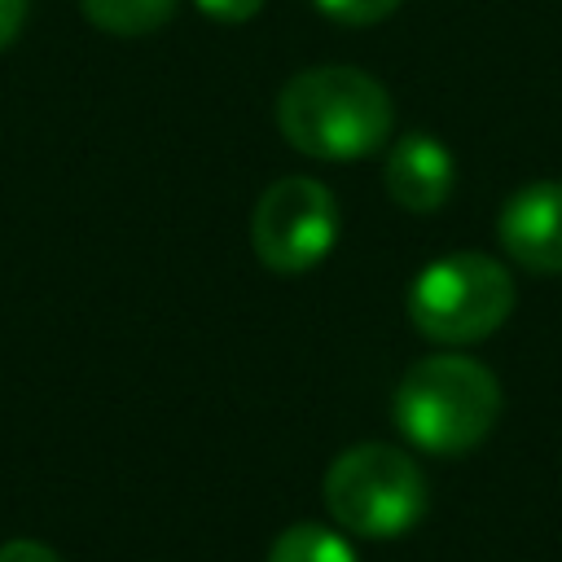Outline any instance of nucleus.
Listing matches in <instances>:
<instances>
[{"label":"nucleus","instance_id":"nucleus-3","mask_svg":"<svg viewBox=\"0 0 562 562\" xmlns=\"http://www.w3.org/2000/svg\"><path fill=\"white\" fill-rule=\"evenodd\" d=\"M514 277L483 250H452L430 259L408 285V321L443 347H465L505 325L514 312Z\"/></svg>","mask_w":562,"mask_h":562},{"label":"nucleus","instance_id":"nucleus-9","mask_svg":"<svg viewBox=\"0 0 562 562\" xmlns=\"http://www.w3.org/2000/svg\"><path fill=\"white\" fill-rule=\"evenodd\" d=\"M268 562H360V558L338 531L321 522H294L272 540Z\"/></svg>","mask_w":562,"mask_h":562},{"label":"nucleus","instance_id":"nucleus-5","mask_svg":"<svg viewBox=\"0 0 562 562\" xmlns=\"http://www.w3.org/2000/svg\"><path fill=\"white\" fill-rule=\"evenodd\" d=\"M338 202L312 176H281L250 215V246L272 272H307L338 246Z\"/></svg>","mask_w":562,"mask_h":562},{"label":"nucleus","instance_id":"nucleus-11","mask_svg":"<svg viewBox=\"0 0 562 562\" xmlns=\"http://www.w3.org/2000/svg\"><path fill=\"white\" fill-rule=\"evenodd\" d=\"M193 4L215 22H246L263 9V0H193Z\"/></svg>","mask_w":562,"mask_h":562},{"label":"nucleus","instance_id":"nucleus-7","mask_svg":"<svg viewBox=\"0 0 562 562\" xmlns=\"http://www.w3.org/2000/svg\"><path fill=\"white\" fill-rule=\"evenodd\" d=\"M382 184H386L395 206H404L413 215H430L452 198L457 162H452V154H448V145L439 136L408 132V136L391 140L386 167H382Z\"/></svg>","mask_w":562,"mask_h":562},{"label":"nucleus","instance_id":"nucleus-8","mask_svg":"<svg viewBox=\"0 0 562 562\" xmlns=\"http://www.w3.org/2000/svg\"><path fill=\"white\" fill-rule=\"evenodd\" d=\"M79 4L97 31L123 35V40L149 35L176 13V0H79Z\"/></svg>","mask_w":562,"mask_h":562},{"label":"nucleus","instance_id":"nucleus-4","mask_svg":"<svg viewBox=\"0 0 562 562\" xmlns=\"http://www.w3.org/2000/svg\"><path fill=\"white\" fill-rule=\"evenodd\" d=\"M325 509L342 531L386 540L426 514V479L408 452L391 443H356L325 470Z\"/></svg>","mask_w":562,"mask_h":562},{"label":"nucleus","instance_id":"nucleus-1","mask_svg":"<svg viewBox=\"0 0 562 562\" xmlns=\"http://www.w3.org/2000/svg\"><path fill=\"white\" fill-rule=\"evenodd\" d=\"M391 123L386 88L356 66H312L290 75L277 92V127L307 158H369L386 145Z\"/></svg>","mask_w":562,"mask_h":562},{"label":"nucleus","instance_id":"nucleus-12","mask_svg":"<svg viewBox=\"0 0 562 562\" xmlns=\"http://www.w3.org/2000/svg\"><path fill=\"white\" fill-rule=\"evenodd\" d=\"M0 562H61V558L40 540H9L0 544Z\"/></svg>","mask_w":562,"mask_h":562},{"label":"nucleus","instance_id":"nucleus-13","mask_svg":"<svg viewBox=\"0 0 562 562\" xmlns=\"http://www.w3.org/2000/svg\"><path fill=\"white\" fill-rule=\"evenodd\" d=\"M22 18H26V0H0V48L13 44V35L22 31Z\"/></svg>","mask_w":562,"mask_h":562},{"label":"nucleus","instance_id":"nucleus-10","mask_svg":"<svg viewBox=\"0 0 562 562\" xmlns=\"http://www.w3.org/2000/svg\"><path fill=\"white\" fill-rule=\"evenodd\" d=\"M312 4L342 26H373L400 9V0H312Z\"/></svg>","mask_w":562,"mask_h":562},{"label":"nucleus","instance_id":"nucleus-2","mask_svg":"<svg viewBox=\"0 0 562 562\" xmlns=\"http://www.w3.org/2000/svg\"><path fill=\"white\" fill-rule=\"evenodd\" d=\"M400 435L435 457H461L479 448L501 417V382L487 364L439 351L417 360L391 400Z\"/></svg>","mask_w":562,"mask_h":562},{"label":"nucleus","instance_id":"nucleus-6","mask_svg":"<svg viewBox=\"0 0 562 562\" xmlns=\"http://www.w3.org/2000/svg\"><path fill=\"white\" fill-rule=\"evenodd\" d=\"M496 237L514 263L527 272H562V180L522 184L496 220Z\"/></svg>","mask_w":562,"mask_h":562}]
</instances>
